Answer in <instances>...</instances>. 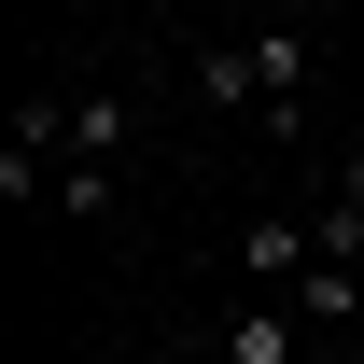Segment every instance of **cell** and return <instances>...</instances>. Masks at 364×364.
Segmentation results:
<instances>
[{
    "mask_svg": "<svg viewBox=\"0 0 364 364\" xmlns=\"http://www.w3.org/2000/svg\"><path fill=\"white\" fill-rule=\"evenodd\" d=\"M196 98H210V112H267V85H252V43H210V56H196Z\"/></svg>",
    "mask_w": 364,
    "mask_h": 364,
    "instance_id": "cell-4",
    "label": "cell"
},
{
    "mask_svg": "<svg viewBox=\"0 0 364 364\" xmlns=\"http://www.w3.org/2000/svg\"><path fill=\"white\" fill-rule=\"evenodd\" d=\"M350 309H364V267H309L294 280V322H309V336H336Z\"/></svg>",
    "mask_w": 364,
    "mask_h": 364,
    "instance_id": "cell-5",
    "label": "cell"
},
{
    "mask_svg": "<svg viewBox=\"0 0 364 364\" xmlns=\"http://www.w3.org/2000/svg\"><path fill=\"white\" fill-rule=\"evenodd\" d=\"M210 364H309V322H294V294H252V309L225 322V350Z\"/></svg>",
    "mask_w": 364,
    "mask_h": 364,
    "instance_id": "cell-1",
    "label": "cell"
},
{
    "mask_svg": "<svg viewBox=\"0 0 364 364\" xmlns=\"http://www.w3.org/2000/svg\"><path fill=\"white\" fill-rule=\"evenodd\" d=\"M252 14H267V28H294V14H309V0H252Z\"/></svg>",
    "mask_w": 364,
    "mask_h": 364,
    "instance_id": "cell-6",
    "label": "cell"
},
{
    "mask_svg": "<svg viewBox=\"0 0 364 364\" xmlns=\"http://www.w3.org/2000/svg\"><path fill=\"white\" fill-rule=\"evenodd\" d=\"M238 267H252V280H280V294H294V280L322 267V238L294 225V210H252V238H238Z\"/></svg>",
    "mask_w": 364,
    "mask_h": 364,
    "instance_id": "cell-2",
    "label": "cell"
},
{
    "mask_svg": "<svg viewBox=\"0 0 364 364\" xmlns=\"http://www.w3.org/2000/svg\"><path fill=\"white\" fill-rule=\"evenodd\" d=\"M112 154H127V98L85 85V98H70V168H112Z\"/></svg>",
    "mask_w": 364,
    "mask_h": 364,
    "instance_id": "cell-3",
    "label": "cell"
}]
</instances>
